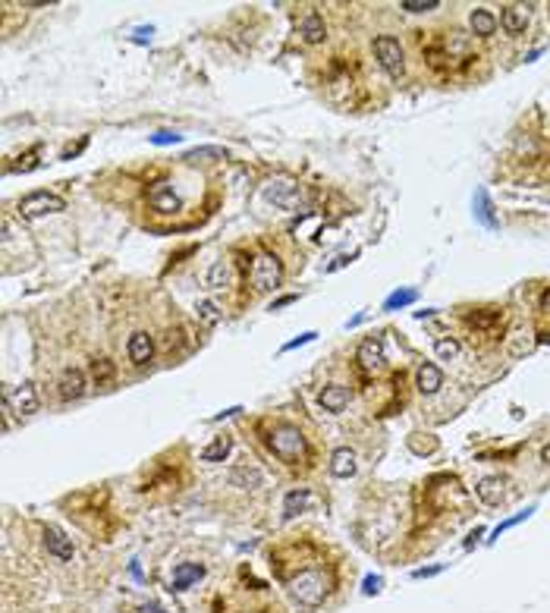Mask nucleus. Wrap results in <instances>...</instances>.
<instances>
[{
    "label": "nucleus",
    "mask_w": 550,
    "mask_h": 613,
    "mask_svg": "<svg viewBox=\"0 0 550 613\" xmlns=\"http://www.w3.org/2000/svg\"><path fill=\"white\" fill-rule=\"evenodd\" d=\"M205 575V566L202 563H179L177 569H173V579H170V591H186L189 585H195L198 579Z\"/></svg>",
    "instance_id": "obj_19"
},
{
    "label": "nucleus",
    "mask_w": 550,
    "mask_h": 613,
    "mask_svg": "<svg viewBox=\"0 0 550 613\" xmlns=\"http://www.w3.org/2000/svg\"><path fill=\"white\" fill-rule=\"evenodd\" d=\"M380 585H384V579H380V575H365V582H362V591H365V594H378Z\"/></svg>",
    "instance_id": "obj_36"
},
{
    "label": "nucleus",
    "mask_w": 550,
    "mask_h": 613,
    "mask_svg": "<svg viewBox=\"0 0 550 613\" xmlns=\"http://www.w3.org/2000/svg\"><path fill=\"white\" fill-rule=\"evenodd\" d=\"M475 217H478V221L484 223L487 230H497V227H500V221L493 217L491 202H487V192H478V195H475Z\"/></svg>",
    "instance_id": "obj_25"
},
{
    "label": "nucleus",
    "mask_w": 550,
    "mask_h": 613,
    "mask_svg": "<svg viewBox=\"0 0 550 613\" xmlns=\"http://www.w3.org/2000/svg\"><path fill=\"white\" fill-rule=\"evenodd\" d=\"M315 337H318V334H315V330H305V334H299V337H296V340H290V343H286V346H283V353H292V349H299V346H305V343H311V340H315Z\"/></svg>",
    "instance_id": "obj_35"
},
{
    "label": "nucleus",
    "mask_w": 550,
    "mask_h": 613,
    "mask_svg": "<svg viewBox=\"0 0 550 613\" xmlns=\"http://www.w3.org/2000/svg\"><path fill=\"white\" fill-rule=\"evenodd\" d=\"M466 321H468L475 337L493 340V337H500V330H503V309H478V311H472Z\"/></svg>",
    "instance_id": "obj_7"
},
{
    "label": "nucleus",
    "mask_w": 550,
    "mask_h": 613,
    "mask_svg": "<svg viewBox=\"0 0 550 613\" xmlns=\"http://www.w3.org/2000/svg\"><path fill=\"white\" fill-rule=\"evenodd\" d=\"M349 399H352V390L343 384H330L321 390V397H318V403H321L324 412H343L349 406Z\"/></svg>",
    "instance_id": "obj_15"
},
{
    "label": "nucleus",
    "mask_w": 550,
    "mask_h": 613,
    "mask_svg": "<svg viewBox=\"0 0 550 613\" xmlns=\"http://www.w3.org/2000/svg\"><path fill=\"white\" fill-rule=\"evenodd\" d=\"M148 205H151L158 214H177V211H183V198H179V192L173 189V183H167V179H161V183H154L151 189H148Z\"/></svg>",
    "instance_id": "obj_8"
},
{
    "label": "nucleus",
    "mask_w": 550,
    "mask_h": 613,
    "mask_svg": "<svg viewBox=\"0 0 550 613\" xmlns=\"http://www.w3.org/2000/svg\"><path fill=\"white\" fill-rule=\"evenodd\" d=\"M45 547H47V554H54L57 560H73V554H76V547H73V541L66 538V531L57 529V525H45Z\"/></svg>",
    "instance_id": "obj_9"
},
{
    "label": "nucleus",
    "mask_w": 550,
    "mask_h": 613,
    "mask_svg": "<svg viewBox=\"0 0 550 613\" xmlns=\"http://www.w3.org/2000/svg\"><path fill=\"white\" fill-rule=\"evenodd\" d=\"M290 302H296V296H283V299H277V302H274V311L283 309V305H290Z\"/></svg>",
    "instance_id": "obj_42"
},
{
    "label": "nucleus",
    "mask_w": 550,
    "mask_h": 613,
    "mask_svg": "<svg viewBox=\"0 0 550 613\" xmlns=\"http://www.w3.org/2000/svg\"><path fill=\"white\" fill-rule=\"evenodd\" d=\"M541 459H544V462H547V466H550V443H547V447L541 450Z\"/></svg>",
    "instance_id": "obj_43"
},
{
    "label": "nucleus",
    "mask_w": 550,
    "mask_h": 613,
    "mask_svg": "<svg viewBox=\"0 0 550 613\" xmlns=\"http://www.w3.org/2000/svg\"><path fill=\"white\" fill-rule=\"evenodd\" d=\"M355 359H359V365L365 368V371H374V368L384 365V343L378 340V337H368V340H362L359 353H355Z\"/></svg>",
    "instance_id": "obj_16"
},
{
    "label": "nucleus",
    "mask_w": 550,
    "mask_h": 613,
    "mask_svg": "<svg viewBox=\"0 0 550 613\" xmlns=\"http://www.w3.org/2000/svg\"><path fill=\"white\" fill-rule=\"evenodd\" d=\"M126 355H129V362H133V365H148V362H151V355H154L151 334L135 330V334L129 337V343H126Z\"/></svg>",
    "instance_id": "obj_10"
},
{
    "label": "nucleus",
    "mask_w": 550,
    "mask_h": 613,
    "mask_svg": "<svg viewBox=\"0 0 550 613\" xmlns=\"http://www.w3.org/2000/svg\"><path fill=\"white\" fill-rule=\"evenodd\" d=\"M265 198L283 211L302 208V189H299V183H292V179H286V177H274L271 183L265 186Z\"/></svg>",
    "instance_id": "obj_6"
},
{
    "label": "nucleus",
    "mask_w": 550,
    "mask_h": 613,
    "mask_svg": "<svg viewBox=\"0 0 550 613\" xmlns=\"http://www.w3.org/2000/svg\"><path fill=\"white\" fill-rule=\"evenodd\" d=\"M280 280H283V261L277 258V255L271 252H261L255 255L252 267H248V283H252L255 293H271L280 286Z\"/></svg>",
    "instance_id": "obj_2"
},
{
    "label": "nucleus",
    "mask_w": 550,
    "mask_h": 613,
    "mask_svg": "<svg viewBox=\"0 0 550 613\" xmlns=\"http://www.w3.org/2000/svg\"><path fill=\"white\" fill-rule=\"evenodd\" d=\"M500 26H503L510 35H522L525 29H528V13H525V7H516V3L503 7V13H500Z\"/></svg>",
    "instance_id": "obj_20"
},
{
    "label": "nucleus",
    "mask_w": 550,
    "mask_h": 613,
    "mask_svg": "<svg viewBox=\"0 0 550 613\" xmlns=\"http://www.w3.org/2000/svg\"><path fill=\"white\" fill-rule=\"evenodd\" d=\"M227 158V152L223 148H217V145H202V148H192V152H186L183 154V161H223Z\"/></svg>",
    "instance_id": "obj_26"
},
{
    "label": "nucleus",
    "mask_w": 550,
    "mask_h": 613,
    "mask_svg": "<svg viewBox=\"0 0 550 613\" xmlns=\"http://www.w3.org/2000/svg\"><path fill=\"white\" fill-rule=\"evenodd\" d=\"M309 503H311V494L305 491V487H299V491H290V494H286V500H283V516H286V519H296Z\"/></svg>",
    "instance_id": "obj_24"
},
{
    "label": "nucleus",
    "mask_w": 550,
    "mask_h": 613,
    "mask_svg": "<svg viewBox=\"0 0 550 613\" xmlns=\"http://www.w3.org/2000/svg\"><path fill=\"white\" fill-rule=\"evenodd\" d=\"M267 443H271L274 456L283 462H296L305 456V437L299 428H292V424H280V428L271 431V437H267Z\"/></svg>",
    "instance_id": "obj_3"
},
{
    "label": "nucleus",
    "mask_w": 550,
    "mask_h": 613,
    "mask_svg": "<svg viewBox=\"0 0 550 613\" xmlns=\"http://www.w3.org/2000/svg\"><path fill=\"white\" fill-rule=\"evenodd\" d=\"M20 217L26 221H35V217H47V214H57V211H66V202L54 192H29L26 198H20L16 205Z\"/></svg>",
    "instance_id": "obj_5"
},
{
    "label": "nucleus",
    "mask_w": 550,
    "mask_h": 613,
    "mask_svg": "<svg viewBox=\"0 0 550 613\" xmlns=\"http://www.w3.org/2000/svg\"><path fill=\"white\" fill-rule=\"evenodd\" d=\"M355 468H359L355 450H349V447H336L334 453H330V475H334V478H352Z\"/></svg>",
    "instance_id": "obj_14"
},
{
    "label": "nucleus",
    "mask_w": 550,
    "mask_h": 613,
    "mask_svg": "<svg viewBox=\"0 0 550 613\" xmlns=\"http://www.w3.org/2000/svg\"><path fill=\"white\" fill-rule=\"evenodd\" d=\"M230 481H233V485H246V487H258L261 485V472H258V468L242 466V468H233Z\"/></svg>",
    "instance_id": "obj_30"
},
{
    "label": "nucleus",
    "mask_w": 550,
    "mask_h": 613,
    "mask_svg": "<svg viewBox=\"0 0 550 613\" xmlns=\"http://www.w3.org/2000/svg\"><path fill=\"white\" fill-rule=\"evenodd\" d=\"M468 26H472V35H478V38H487V35L497 32V16H493L491 10H472V16H468Z\"/></svg>",
    "instance_id": "obj_21"
},
{
    "label": "nucleus",
    "mask_w": 550,
    "mask_h": 613,
    "mask_svg": "<svg viewBox=\"0 0 550 613\" xmlns=\"http://www.w3.org/2000/svg\"><path fill=\"white\" fill-rule=\"evenodd\" d=\"M179 139H183V135H179V133H170V129H161V133L151 135L154 145H177Z\"/></svg>",
    "instance_id": "obj_34"
},
{
    "label": "nucleus",
    "mask_w": 550,
    "mask_h": 613,
    "mask_svg": "<svg viewBox=\"0 0 550 613\" xmlns=\"http://www.w3.org/2000/svg\"><path fill=\"white\" fill-rule=\"evenodd\" d=\"M434 353L440 355L443 362L459 359V340H453V337H437V340H434Z\"/></svg>",
    "instance_id": "obj_27"
},
{
    "label": "nucleus",
    "mask_w": 550,
    "mask_h": 613,
    "mask_svg": "<svg viewBox=\"0 0 550 613\" xmlns=\"http://www.w3.org/2000/svg\"><path fill=\"white\" fill-rule=\"evenodd\" d=\"M10 403H13V412H20V415H35L38 406H41V399H38V390H35L32 381H22V384L13 390Z\"/></svg>",
    "instance_id": "obj_11"
},
{
    "label": "nucleus",
    "mask_w": 550,
    "mask_h": 613,
    "mask_svg": "<svg viewBox=\"0 0 550 613\" xmlns=\"http://www.w3.org/2000/svg\"><path fill=\"white\" fill-rule=\"evenodd\" d=\"M85 371L82 368H64L60 371V381H57V387H60V397L64 399H79L85 393Z\"/></svg>",
    "instance_id": "obj_13"
},
{
    "label": "nucleus",
    "mask_w": 550,
    "mask_h": 613,
    "mask_svg": "<svg viewBox=\"0 0 550 613\" xmlns=\"http://www.w3.org/2000/svg\"><path fill=\"white\" fill-rule=\"evenodd\" d=\"M299 35H302L305 45H321V41L327 38V26H324L321 13H315V10L305 13L302 22H299Z\"/></svg>",
    "instance_id": "obj_17"
},
{
    "label": "nucleus",
    "mask_w": 550,
    "mask_h": 613,
    "mask_svg": "<svg viewBox=\"0 0 550 613\" xmlns=\"http://www.w3.org/2000/svg\"><path fill=\"white\" fill-rule=\"evenodd\" d=\"M230 280H233V265H230V261H214L208 277H205V283H208L211 290H223V286H230Z\"/></svg>",
    "instance_id": "obj_23"
},
{
    "label": "nucleus",
    "mask_w": 550,
    "mask_h": 613,
    "mask_svg": "<svg viewBox=\"0 0 550 613\" xmlns=\"http://www.w3.org/2000/svg\"><path fill=\"white\" fill-rule=\"evenodd\" d=\"M541 318H550V290L541 296Z\"/></svg>",
    "instance_id": "obj_40"
},
{
    "label": "nucleus",
    "mask_w": 550,
    "mask_h": 613,
    "mask_svg": "<svg viewBox=\"0 0 550 613\" xmlns=\"http://www.w3.org/2000/svg\"><path fill=\"white\" fill-rule=\"evenodd\" d=\"M374 57H378V64L384 66L387 76L399 79L406 73L403 45H399V38H393V35H378V38H374Z\"/></svg>",
    "instance_id": "obj_4"
},
{
    "label": "nucleus",
    "mask_w": 550,
    "mask_h": 613,
    "mask_svg": "<svg viewBox=\"0 0 550 613\" xmlns=\"http://www.w3.org/2000/svg\"><path fill=\"white\" fill-rule=\"evenodd\" d=\"M114 374H117V365H114L110 359H98V362H91V378L98 381V387L107 384V381H114Z\"/></svg>",
    "instance_id": "obj_29"
},
{
    "label": "nucleus",
    "mask_w": 550,
    "mask_h": 613,
    "mask_svg": "<svg viewBox=\"0 0 550 613\" xmlns=\"http://www.w3.org/2000/svg\"><path fill=\"white\" fill-rule=\"evenodd\" d=\"M418 299V293L415 290H396L393 296H387V302H384V311H396V309H406V305H412Z\"/></svg>",
    "instance_id": "obj_28"
},
{
    "label": "nucleus",
    "mask_w": 550,
    "mask_h": 613,
    "mask_svg": "<svg viewBox=\"0 0 550 613\" xmlns=\"http://www.w3.org/2000/svg\"><path fill=\"white\" fill-rule=\"evenodd\" d=\"M475 494H478L481 503L487 506H500L506 497V481L500 478V475H484V478L475 485Z\"/></svg>",
    "instance_id": "obj_12"
},
{
    "label": "nucleus",
    "mask_w": 550,
    "mask_h": 613,
    "mask_svg": "<svg viewBox=\"0 0 550 613\" xmlns=\"http://www.w3.org/2000/svg\"><path fill=\"white\" fill-rule=\"evenodd\" d=\"M139 613H167L161 604H145V607H139Z\"/></svg>",
    "instance_id": "obj_41"
},
{
    "label": "nucleus",
    "mask_w": 550,
    "mask_h": 613,
    "mask_svg": "<svg viewBox=\"0 0 550 613\" xmlns=\"http://www.w3.org/2000/svg\"><path fill=\"white\" fill-rule=\"evenodd\" d=\"M283 585H286V591H290V598L296 600V604L318 607L330 594V588H334V575H330L327 569H321V566H309V563H305L299 573L286 575Z\"/></svg>",
    "instance_id": "obj_1"
},
{
    "label": "nucleus",
    "mask_w": 550,
    "mask_h": 613,
    "mask_svg": "<svg viewBox=\"0 0 550 613\" xmlns=\"http://www.w3.org/2000/svg\"><path fill=\"white\" fill-rule=\"evenodd\" d=\"M195 311H198V318H202V321L208 324V327H211V324L221 321V311H217V305H214V302H198V305H195Z\"/></svg>",
    "instance_id": "obj_33"
},
{
    "label": "nucleus",
    "mask_w": 550,
    "mask_h": 613,
    "mask_svg": "<svg viewBox=\"0 0 550 613\" xmlns=\"http://www.w3.org/2000/svg\"><path fill=\"white\" fill-rule=\"evenodd\" d=\"M531 512H535V506H528V510H522V512H516V516H510V519H506V522H500V525H497V529H493V535H491V538H487V541H497V538H500V535H503V531H510V529H516V525H519V522H525V519H528V516H531Z\"/></svg>",
    "instance_id": "obj_31"
},
{
    "label": "nucleus",
    "mask_w": 550,
    "mask_h": 613,
    "mask_svg": "<svg viewBox=\"0 0 550 613\" xmlns=\"http://www.w3.org/2000/svg\"><path fill=\"white\" fill-rule=\"evenodd\" d=\"M230 450H233V437H227V434L214 437V441L202 450V462H223L230 456Z\"/></svg>",
    "instance_id": "obj_22"
},
{
    "label": "nucleus",
    "mask_w": 550,
    "mask_h": 613,
    "mask_svg": "<svg viewBox=\"0 0 550 613\" xmlns=\"http://www.w3.org/2000/svg\"><path fill=\"white\" fill-rule=\"evenodd\" d=\"M359 258V252H352V255H340V258L334 261V265L327 267V274H334V271H340V267H346V265H352V261Z\"/></svg>",
    "instance_id": "obj_37"
},
{
    "label": "nucleus",
    "mask_w": 550,
    "mask_h": 613,
    "mask_svg": "<svg viewBox=\"0 0 550 613\" xmlns=\"http://www.w3.org/2000/svg\"><path fill=\"white\" fill-rule=\"evenodd\" d=\"M437 7H440L437 0H403L399 3V10H406V13H431Z\"/></svg>",
    "instance_id": "obj_32"
},
{
    "label": "nucleus",
    "mask_w": 550,
    "mask_h": 613,
    "mask_svg": "<svg viewBox=\"0 0 550 613\" xmlns=\"http://www.w3.org/2000/svg\"><path fill=\"white\" fill-rule=\"evenodd\" d=\"M437 573H443V566H440V563H437V566L415 569V573H412V579H431V575H437Z\"/></svg>",
    "instance_id": "obj_38"
},
{
    "label": "nucleus",
    "mask_w": 550,
    "mask_h": 613,
    "mask_svg": "<svg viewBox=\"0 0 550 613\" xmlns=\"http://www.w3.org/2000/svg\"><path fill=\"white\" fill-rule=\"evenodd\" d=\"M481 535H484V529H481V525H478V529H475L472 535H468V541H466V550H472L475 544H478V538H481Z\"/></svg>",
    "instance_id": "obj_39"
},
{
    "label": "nucleus",
    "mask_w": 550,
    "mask_h": 613,
    "mask_svg": "<svg viewBox=\"0 0 550 613\" xmlns=\"http://www.w3.org/2000/svg\"><path fill=\"white\" fill-rule=\"evenodd\" d=\"M415 387H418V393L431 397V393H437L443 387V371L437 365H431V362H424L415 371Z\"/></svg>",
    "instance_id": "obj_18"
}]
</instances>
